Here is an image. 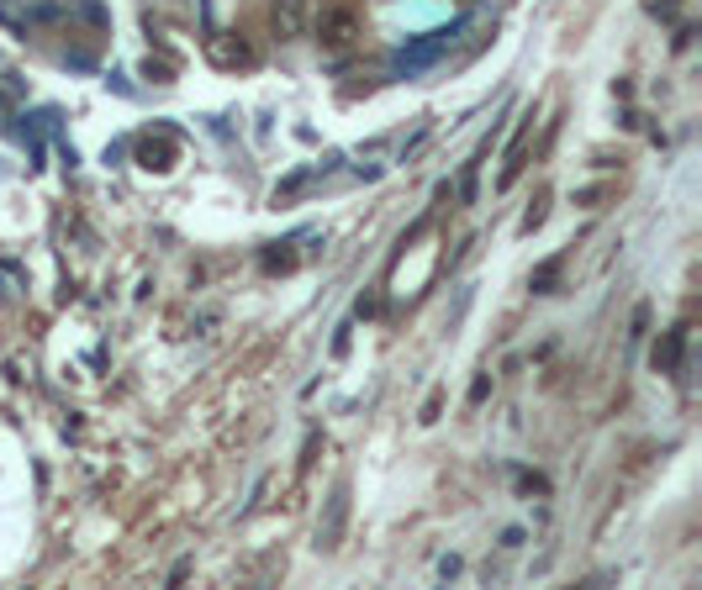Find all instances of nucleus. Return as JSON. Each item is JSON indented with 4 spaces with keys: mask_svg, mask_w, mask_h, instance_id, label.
I'll use <instances>...</instances> for the list:
<instances>
[{
    "mask_svg": "<svg viewBox=\"0 0 702 590\" xmlns=\"http://www.w3.org/2000/svg\"><path fill=\"white\" fill-rule=\"evenodd\" d=\"M343 522H349V485H333V496H328V512H322V522H317V548H322V554H339Z\"/></svg>",
    "mask_w": 702,
    "mask_h": 590,
    "instance_id": "nucleus-1",
    "label": "nucleus"
},
{
    "mask_svg": "<svg viewBox=\"0 0 702 590\" xmlns=\"http://www.w3.org/2000/svg\"><path fill=\"white\" fill-rule=\"evenodd\" d=\"M449 43H455V32H449V26H444V32H428L423 43H412V47H402V53H396V69H402V74L428 69V64H438V58L449 53Z\"/></svg>",
    "mask_w": 702,
    "mask_h": 590,
    "instance_id": "nucleus-2",
    "label": "nucleus"
},
{
    "mask_svg": "<svg viewBox=\"0 0 702 590\" xmlns=\"http://www.w3.org/2000/svg\"><path fill=\"white\" fill-rule=\"evenodd\" d=\"M317 32V43H328V47H349L354 37H360V17L354 11H343V6H333V11H322L312 22Z\"/></svg>",
    "mask_w": 702,
    "mask_h": 590,
    "instance_id": "nucleus-3",
    "label": "nucleus"
},
{
    "mask_svg": "<svg viewBox=\"0 0 702 590\" xmlns=\"http://www.w3.org/2000/svg\"><path fill=\"white\" fill-rule=\"evenodd\" d=\"M174 159H180V142H174V132H164L159 127V138L148 132V138H138V164L153 169V174H170Z\"/></svg>",
    "mask_w": 702,
    "mask_h": 590,
    "instance_id": "nucleus-4",
    "label": "nucleus"
},
{
    "mask_svg": "<svg viewBox=\"0 0 702 590\" xmlns=\"http://www.w3.org/2000/svg\"><path fill=\"white\" fill-rule=\"evenodd\" d=\"M275 32H280V37H301V32H307V6H301V0H280V6H275Z\"/></svg>",
    "mask_w": 702,
    "mask_h": 590,
    "instance_id": "nucleus-5",
    "label": "nucleus"
},
{
    "mask_svg": "<svg viewBox=\"0 0 702 590\" xmlns=\"http://www.w3.org/2000/svg\"><path fill=\"white\" fill-rule=\"evenodd\" d=\"M681 348H687V328L666 332V343L655 348V369H666V375H671V369H677V364H681Z\"/></svg>",
    "mask_w": 702,
    "mask_h": 590,
    "instance_id": "nucleus-6",
    "label": "nucleus"
},
{
    "mask_svg": "<svg viewBox=\"0 0 702 590\" xmlns=\"http://www.w3.org/2000/svg\"><path fill=\"white\" fill-rule=\"evenodd\" d=\"M677 0H650V17H666V22H677Z\"/></svg>",
    "mask_w": 702,
    "mask_h": 590,
    "instance_id": "nucleus-7",
    "label": "nucleus"
},
{
    "mask_svg": "<svg viewBox=\"0 0 702 590\" xmlns=\"http://www.w3.org/2000/svg\"><path fill=\"white\" fill-rule=\"evenodd\" d=\"M555 275H560V264H544V269L533 275V290H550V285H555Z\"/></svg>",
    "mask_w": 702,
    "mask_h": 590,
    "instance_id": "nucleus-8",
    "label": "nucleus"
},
{
    "mask_svg": "<svg viewBox=\"0 0 702 590\" xmlns=\"http://www.w3.org/2000/svg\"><path fill=\"white\" fill-rule=\"evenodd\" d=\"M539 222H544V195H539V201H533V212L523 216V233H533V227H539Z\"/></svg>",
    "mask_w": 702,
    "mask_h": 590,
    "instance_id": "nucleus-9",
    "label": "nucleus"
},
{
    "mask_svg": "<svg viewBox=\"0 0 702 590\" xmlns=\"http://www.w3.org/2000/svg\"><path fill=\"white\" fill-rule=\"evenodd\" d=\"M645 328H650V307L634 311V337H645Z\"/></svg>",
    "mask_w": 702,
    "mask_h": 590,
    "instance_id": "nucleus-10",
    "label": "nucleus"
},
{
    "mask_svg": "<svg viewBox=\"0 0 702 590\" xmlns=\"http://www.w3.org/2000/svg\"><path fill=\"white\" fill-rule=\"evenodd\" d=\"M438 406H444V396L434 390V396H428V406H423V422H434V417H438Z\"/></svg>",
    "mask_w": 702,
    "mask_h": 590,
    "instance_id": "nucleus-11",
    "label": "nucleus"
}]
</instances>
